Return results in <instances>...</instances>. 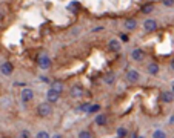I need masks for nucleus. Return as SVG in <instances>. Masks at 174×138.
<instances>
[{
	"label": "nucleus",
	"mask_w": 174,
	"mask_h": 138,
	"mask_svg": "<svg viewBox=\"0 0 174 138\" xmlns=\"http://www.w3.org/2000/svg\"><path fill=\"white\" fill-rule=\"evenodd\" d=\"M52 112V107H51V103L50 101H46V103H40L39 106H37V115L42 118H45V117H50Z\"/></svg>",
	"instance_id": "1"
},
{
	"label": "nucleus",
	"mask_w": 174,
	"mask_h": 138,
	"mask_svg": "<svg viewBox=\"0 0 174 138\" xmlns=\"http://www.w3.org/2000/svg\"><path fill=\"white\" fill-rule=\"evenodd\" d=\"M69 95L73 97V98H82V97L85 95V89L82 86H79V84H74V86L69 89Z\"/></svg>",
	"instance_id": "2"
},
{
	"label": "nucleus",
	"mask_w": 174,
	"mask_h": 138,
	"mask_svg": "<svg viewBox=\"0 0 174 138\" xmlns=\"http://www.w3.org/2000/svg\"><path fill=\"white\" fill-rule=\"evenodd\" d=\"M143 58H145V52H143L140 48H136V49H133V52H131V60L142 61Z\"/></svg>",
	"instance_id": "3"
},
{
	"label": "nucleus",
	"mask_w": 174,
	"mask_h": 138,
	"mask_svg": "<svg viewBox=\"0 0 174 138\" xmlns=\"http://www.w3.org/2000/svg\"><path fill=\"white\" fill-rule=\"evenodd\" d=\"M46 98H48V101H50V103L59 101V98H60V92L56 91V89H52V88H50V91H48V94H46Z\"/></svg>",
	"instance_id": "4"
},
{
	"label": "nucleus",
	"mask_w": 174,
	"mask_h": 138,
	"mask_svg": "<svg viewBox=\"0 0 174 138\" xmlns=\"http://www.w3.org/2000/svg\"><path fill=\"white\" fill-rule=\"evenodd\" d=\"M143 28H145V31H148V32H154L157 29V22L153 20V18H148V20L143 22Z\"/></svg>",
	"instance_id": "5"
},
{
	"label": "nucleus",
	"mask_w": 174,
	"mask_h": 138,
	"mask_svg": "<svg viewBox=\"0 0 174 138\" xmlns=\"http://www.w3.org/2000/svg\"><path fill=\"white\" fill-rule=\"evenodd\" d=\"M139 78H140V75H139V72L136 69H128L126 72V80L130 81V83H137Z\"/></svg>",
	"instance_id": "6"
},
{
	"label": "nucleus",
	"mask_w": 174,
	"mask_h": 138,
	"mask_svg": "<svg viewBox=\"0 0 174 138\" xmlns=\"http://www.w3.org/2000/svg\"><path fill=\"white\" fill-rule=\"evenodd\" d=\"M32 98H34V91H32V89L26 88V89H23V91H22V101H23V103L31 101Z\"/></svg>",
	"instance_id": "7"
},
{
	"label": "nucleus",
	"mask_w": 174,
	"mask_h": 138,
	"mask_svg": "<svg viewBox=\"0 0 174 138\" xmlns=\"http://www.w3.org/2000/svg\"><path fill=\"white\" fill-rule=\"evenodd\" d=\"M39 66L42 69H50L51 66V58L48 57V55H42V57L39 58Z\"/></svg>",
	"instance_id": "8"
},
{
	"label": "nucleus",
	"mask_w": 174,
	"mask_h": 138,
	"mask_svg": "<svg viewBox=\"0 0 174 138\" xmlns=\"http://www.w3.org/2000/svg\"><path fill=\"white\" fill-rule=\"evenodd\" d=\"M162 101L163 103H173L174 101V92L173 91H163L160 95Z\"/></svg>",
	"instance_id": "9"
},
{
	"label": "nucleus",
	"mask_w": 174,
	"mask_h": 138,
	"mask_svg": "<svg viewBox=\"0 0 174 138\" xmlns=\"http://www.w3.org/2000/svg\"><path fill=\"white\" fill-rule=\"evenodd\" d=\"M159 71H160V66H159L157 63H148V66H146V72H148L150 75H157Z\"/></svg>",
	"instance_id": "10"
},
{
	"label": "nucleus",
	"mask_w": 174,
	"mask_h": 138,
	"mask_svg": "<svg viewBox=\"0 0 174 138\" xmlns=\"http://www.w3.org/2000/svg\"><path fill=\"white\" fill-rule=\"evenodd\" d=\"M13 65H11V63H3L2 66H0V72L3 74V75H11V74H13Z\"/></svg>",
	"instance_id": "11"
},
{
	"label": "nucleus",
	"mask_w": 174,
	"mask_h": 138,
	"mask_svg": "<svg viewBox=\"0 0 174 138\" xmlns=\"http://www.w3.org/2000/svg\"><path fill=\"white\" fill-rule=\"evenodd\" d=\"M116 81V74L114 72H107L103 75V83L108 84V86H111V84H114Z\"/></svg>",
	"instance_id": "12"
},
{
	"label": "nucleus",
	"mask_w": 174,
	"mask_h": 138,
	"mask_svg": "<svg viewBox=\"0 0 174 138\" xmlns=\"http://www.w3.org/2000/svg\"><path fill=\"white\" fill-rule=\"evenodd\" d=\"M108 49L111 51V52H119L120 51V42L119 40H109L108 42Z\"/></svg>",
	"instance_id": "13"
},
{
	"label": "nucleus",
	"mask_w": 174,
	"mask_h": 138,
	"mask_svg": "<svg viewBox=\"0 0 174 138\" xmlns=\"http://www.w3.org/2000/svg\"><path fill=\"white\" fill-rule=\"evenodd\" d=\"M123 26L128 31H134V29L137 28V22H136V18H128V20H125Z\"/></svg>",
	"instance_id": "14"
},
{
	"label": "nucleus",
	"mask_w": 174,
	"mask_h": 138,
	"mask_svg": "<svg viewBox=\"0 0 174 138\" xmlns=\"http://www.w3.org/2000/svg\"><path fill=\"white\" fill-rule=\"evenodd\" d=\"M94 121H96L97 126H105V124H107V121H108V117H107V115H103V114H99Z\"/></svg>",
	"instance_id": "15"
},
{
	"label": "nucleus",
	"mask_w": 174,
	"mask_h": 138,
	"mask_svg": "<svg viewBox=\"0 0 174 138\" xmlns=\"http://www.w3.org/2000/svg\"><path fill=\"white\" fill-rule=\"evenodd\" d=\"M142 11H143V12H145V14H150V12H153V11H154V5H153V3H148V5H145V6H143V8H142Z\"/></svg>",
	"instance_id": "16"
},
{
	"label": "nucleus",
	"mask_w": 174,
	"mask_h": 138,
	"mask_svg": "<svg viewBox=\"0 0 174 138\" xmlns=\"http://www.w3.org/2000/svg\"><path fill=\"white\" fill-rule=\"evenodd\" d=\"M51 88H52V89H56V91H59L60 94H62V91H63V84L60 83V81H54Z\"/></svg>",
	"instance_id": "17"
},
{
	"label": "nucleus",
	"mask_w": 174,
	"mask_h": 138,
	"mask_svg": "<svg viewBox=\"0 0 174 138\" xmlns=\"http://www.w3.org/2000/svg\"><path fill=\"white\" fill-rule=\"evenodd\" d=\"M117 137H128V130L125 128H119L117 129Z\"/></svg>",
	"instance_id": "18"
},
{
	"label": "nucleus",
	"mask_w": 174,
	"mask_h": 138,
	"mask_svg": "<svg viewBox=\"0 0 174 138\" xmlns=\"http://www.w3.org/2000/svg\"><path fill=\"white\" fill-rule=\"evenodd\" d=\"M153 137H154V138H165V137H166V133L163 132V130H154Z\"/></svg>",
	"instance_id": "19"
},
{
	"label": "nucleus",
	"mask_w": 174,
	"mask_h": 138,
	"mask_svg": "<svg viewBox=\"0 0 174 138\" xmlns=\"http://www.w3.org/2000/svg\"><path fill=\"white\" fill-rule=\"evenodd\" d=\"M99 109H100V106H99V104H91V106H89V109H88V112L96 114V112H99Z\"/></svg>",
	"instance_id": "20"
},
{
	"label": "nucleus",
	"mask_w": 174,
	"mask_h": 138,
	"mask_svg": "<svg viewBox=\"0 0 174 138\" xmlns=\"http://www.w3.org/2000/svg\"><path fill=\"white\" fill-rule=\"evenodd\" d=\"M91 137V132L89 130H82L80 133H79V138H89Z\"/></svg>",
	"instance_id": "21"
},
{
	"label": "nucleus",
	"mask_w": 174,
	"mask_h": 138,
	"mask_svg": "<svg viewBox=\"0 0 174 138\" xmlns=\"http://www.w3.org/2000/svg\"><path fill=\"white\" fill-rule=\"evenodd\" d=\"M37 138H50V133L45 132V130H40V132H37Z\"/></svg>",
	"instance_id": "22"
},
{
	"label": "nucleus",
	"mask_w": 174,
	"mask_h": 138,
	"mask_svg": "<svg viewBox=\"0 0 174 138\" xmlns=\"http://www.w3.org/2000/svg\"><path fill=\"white\" fill-rule=\"evenodd\" d=\"M162 3H163L165 6H168V8H173L174 6V0H162Z\"/></svg>",
	"instance_id": "23"
},
{
	"label": "nucleus",
	"mask_w": 174,
	"mask_h": 138,
	"mask_svg": "<svg viewBox=\"0 0 174 138\" xmlns=\"http://www.w3.org/2000/svg\"><path fill=\"white\" fill-rule=\"evenodd\" d=\"M89 109V104H83V106H80V111H83V112H88Z\"/></svg>",
	"instance_id": "24"
},
{
	"label": "nucleus",
	"mask_w": 174,
	"mask_h": 138,
	"mask_svg": "<svg viewBox=\"0 0 174 138\" xmlns=\"http://www.w3.org/2000/svg\"><path fill=\"white\" fill-rule=\"evenodd\" d=\"M22 137H26V138H28V137H29V132H28V130H23V132H22Z\"/></svg>",
	"instance_id": "25"
},
{
	"label": "nucleus",
	"mask_w": 174,
	"mask_h": 138,
	"mask_svg": "<svg viewBox=\"0 0 174 138\" xmlns=\"http://www.w3.org/2000/svg\"><path fill=\"white\" fill-rule=\"evenodd\" d=\"M120 39H122L123 42H128V35H123V34H122V35H120Z\"/></svg>",
	"instance_id": "26"
},
{
	"label": "nucleus",
	"mask_w": 174,
	"mask_h": 138,
	"mask_svg": "<svg viewBox=\"0 0 174 138\" xmlns=\"http://www.w3.org/2000/svg\"><path fill=\"white\" fill-rule=\"evenodd\" d=\"M169 123H171V124H174V115H171V117H169Z\"/></svg>",
	"instance_id": "27"
},
{
	"label": "nucleus",
	"mask_w": 174,
	"mask_h": 138,
	"mask_svg": "<svg viewBox=\"0 0 174 138\" xmlns=\"http://www.w3.org/2000/svg\"><path fill=\"white\" fill-rule=\"evenodd\" d=\"M171 69L174 71V58H173V60H171Z\"/></svg>",
	"instance_id": "28"
},
{
	"label": "nucleus",
	"mask_w": 174,
	"mask_h": 138,
	"mask_svg": "<svg viewBox=\"0 0 174 138\" xmlns=\"http://www.w3.org/2000/svg\"><path fill=\"white\" fill-rule=\"evenodd\" d=\"M3 18V12H2V9H0V20Z\"/></svg>",
	"instance_id": "29"
}]
</instances>
